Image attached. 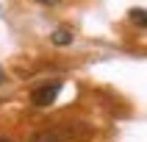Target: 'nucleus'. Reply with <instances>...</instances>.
Instances as JSON below:
<instances>
[{
  "instance_id": "obj_5",
  "label": "nucleus",
  "mask_w": 147,
  "mask_h": 142,
  "mask_svg": "<svg viewBox=\"0 0 147 142\" xmlns=\"http://www.w3.org/2000/svg\"><path fill=\"white\" fill-rule=\"evenodd\" d=\"M0 142H11V139H6V137H0Z\"/></svg>"
},
{
  "instance_id": "obj_3",
  "label": "nucleus",
  "mask_w": 147,
  "mask_h": 142,
  "mask_svg": "<svg viewBox=\"0 0 147 142\" xmlns=\"http://www.w3.org/2000/svg\"><path fill=\"white\" fill-rule=\"evenodd\" d=\"M128 17H131V22L139 25V28L147 25V11H144V8H131V14H128Z\"/></svg>"
},
{
  "instance_id": "obj_4",
  "label": "nucleus",
  "mask_w": 147,
  "mask_h": 142,
  "mask_svg": "<svg viewBox=\"0 0 147 142\" xmlns=\"http://www.w3.org/2000/svg\"><path fill=\"white\" fill-rule=\"evenodd\" d=\"M39 3H45V6H56L58 0H39Z\"/></svg>"
},
{
  "instance_id": "obj_6",
  "label": "nucleus",
  "mask_w": 147,
  "mask_h": 142,
  "mask_svg": "<svg viewBox=\"0 0 147 142\" xmlns=\"http://www.w3.org/2000/svg\"><path fill=\"white\" fill-rule=\"evenodd\" d=\"M0 84H3V70H0Z\"/></svg>"
},
{
  "instance_id": "obj_2",
  "label": "nucleus",
  "mask_w": 147,
  "mask_h": 142,
  "mask_svg": "<svg viewBox=\"0 0 147 142\" xmlns=\"http://www.w3.org/2000/svg\"><path fill=\"white\" fill-rule=\"evenodd\" d=\"M50 42L53 45H72V31L69 28H56L50 33Z\"/></svg>"
},
{
  "instance_id": "obj_1",
  "label": "nucleus",
  "mask_w": 147,
  "mask_h": 142,
  "mask_svg": "<svg viewBox=\"0 0 147 142\" xmlns=\"http://www.w3.org/2000/svg\"><path fill=\"white\" fill-rule=\"evenodd\" d=\"M58 92H61V81H50V84H42L36 89L31 92V103L39 109H47L53 100L58 98Z\"/></svg>"
}]
</instances>
